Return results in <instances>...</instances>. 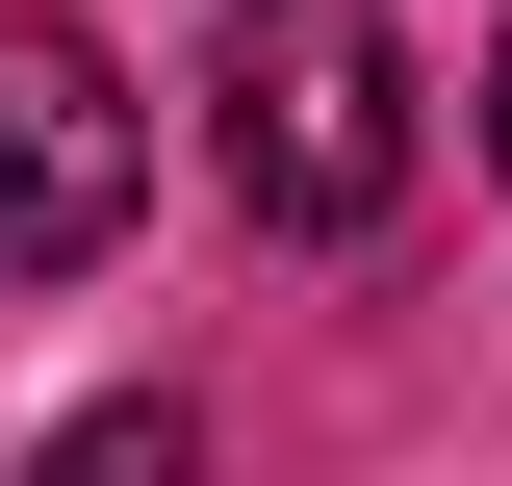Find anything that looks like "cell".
<instances>
[{"label":"cell","mask_w":512,"mask_h":486,"mask_svg":"<svg viewBox=\"0 0 512 486\" xmlns=\"http://www.w3.org/2000/svg\"><path fill=\"white\" fill-rule=\"evenodd\" d=\"M487 154H512V52H487Z\"/></svg>","instance_id":"277c9868"},{"label":"cell","mask_w":512,"mask_h":486,"mask_svg":"<svg viewBox=\"0 0 512 486\" xmlns=\"http://www.w3.org/2000/svg\"><path fill=\"white\" fill-rule=\"evenodd\" d=\"M231 205L256 231H384L410 205V52L384 0H231Z\"/></svg>","instance_id":"6da1fadb"},{"label":"cell","mask_w":512,"mask_h":486,"mask_svg":"<svg viewBox=\"0 0 512 486\" xmlns=\"http://www.w3.org/2000/svg\"><path fill=\"white\" fill-rule=\"evenodd\" d=\"M128 180H154V128H128L103 26L0 0V282H77V256L128 231Z\"/></svg>","instance_id":"7a4b0ae2"},{"label":"cell","mask_w":512,"mask_h":486,"mask_svg":"<svg viewBox=\"0 0 512 486\" xmlns=\"http://www.w3.org/2000/svg\"><path fill=\"white\" fill-rule=\"evenodd\" d=\"M26 486H205V435L154 410V384H128V410H77V435H52V461H26Z\"/></svg>","instance_id":"3957f363"}]
</instances>
